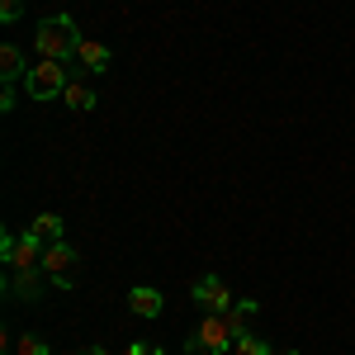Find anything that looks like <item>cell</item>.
<instances>
[{"mask_svg": "<svg viewBox=\"0 0 355 355\" xmlns=\"http://www.w3.org/2000/svg\"><path fill=\"white\" fill-rule=\"evenodd\" d=\"M53 279H48V270L38 266V270H10L5 275V289L15 294V299H28V303H38L43 299V289H48Z\"/></svg>", "mask_w": 355, "mask_h": 355, "instance_id": "obj_6", "label": "cell"}, {"mask_svg": "<svg viewBox=\"0 0 355 355\" xmlns=\"http://www.w3.org/2000/svg\"><path fill=\"white\" fill-rule=\"evenodd\" d=\"M15 351H19V355H53V346H48L43 336H33V331H24V336L15 341Z\"/></svg>", "mask_w": 355, "mask_h": 355, "instance_id": "obj_13", "label": "cell"}, {"mask_svg": "<svg viewBox=\"0 0 355 355\" xmlns=\"http://www.w3.org/2000/svg\"><path fill=\"white\" fill-rule=\"evenodd\" d=\"M232 341H237V336L227 327V318H223V313H204V322H199V331L185 341V351L190 355H227Z\"/></svg>", "mask_w": 355, "mask_h": 355, "instance_id": "obj_3", "label": "cell"}, {"mask_svg": "<svg viewBox=\"0 0 355 355\" xmlns=\"http://www.w3.org/2000/svg\"><path fill=\"white\" fill-rule=\"evenodd\" d=\"M128 308H133L137 318H162V289H152V284H137V289H128Z\"/></svg>", "mask_w": 355, "mask_h": 355, "instance_id": "obj_9", "label": "cell"}, {"mask_svg": "<svg viewBox=\"0 0 355 355\" xmlns=\"http://www.w3.org/2000/svg\"><path fill=\"white\" fill-rule=\"evenodd\" d=\"M190 299L199 303V308H204V313H227V308H232V289H227V284H223L218 275H204V279H199V284H194L190 289Z\"/></svg>", "mask_w": 355, "mask_h": 355, "instance_id": "obj_5", "label": "cell"}, {"mask_svg": "<svg viewBox=\"0 0 355 355\" xmlns=\"http://www.w3.org/2000/svg\"><path fill=\"white\" fill-rule=\"evenodd\" d=\"M0 110H5V114L15 110V85H5V90H0Z\"/></svg>", "mask_w": 355, "mask_h": 355, "instance_id": "obj_16", "label": "cell"}, {"mask_svg": "<svg viewBox=\"0 0 355 355\" xmlns=\"http://www.w3.org/2000/svg\"><path fill=\"white\" fill-rule=\"evenodd\" d=\"M28 232L38 237L43 246H53V242H67V223L57 218V214H38V218L28 223Z\"/></svg>", "mask_w": 355, "mask_h": 355, "instance_id": "obj_10", "label": "cell"}, {"mask_svg": "<svg viewBox=\"0 0 355 355\" xmlns=\"http://www.w3.org/2000/svg\"><path fill=\"white\" fill-rule=\"evenodd\" d=\"M119 355H162V351H157V346H142V341H133V346H123Z\"/></svg>", "mask_w": 355, "mask_h": 355, "instance_id": "obj_15", "label": "cell"}, {"mask_svg": "<svg viewBox=\"0 0 355 355\" xmlns=\"http://www.w3.org/2000/svg\"><path fill=\"white\" fill-rule=\"evenodd\" d=\"M232 355H270V341L256 336V331H242V336L232 341Z\"/></svg>", "mask_w": 355, "mask_h": 355, "instance_id": "obj_12", "label": "cell"}, {"mask_svg": "<svg viewBox=\"0 0 355 355\" xmlns=\"http://www.w3.org/2000/svg\"><path fill=\"white\" fill-rule=\"evenodd\" d=\"M85 76H90V71L71 62V81H67V90H62V100H67V105H71L76 114L95 110V90H90V81H85Z\"/></svg>", "mask_w": 355, "mask_h": 355, "instance_id": "obj_8", "label": "cell"}, {"mask_svg": "<svg viewBox=\"0 0 355 355\" xmlns=\"http://www.w3.org/2000/svg\"><path fill=\"white\" fill-rule=\"evenodd\" d=\"M19 76H24V48H19V43H5V48H0V81L15 85Z\"/></svg>", "mask_w": 355, "mask_h": 355, "instance_id": "obj_11", "label": "cell"}, {"mask_svg": "<svg viewBox=\"0 0 355 355\" xmlns=\"http://www.w3.org/2000/svg\"><path fill=\"white\" fill-rule=\"evenodd\" d=\"M71 355H85V351H71Z\"/></svg>", "mask_w": 355, "mask_h": 355, "instance_id": "obj_19", "label": "cell"}, {"mask_svg": "<svg viewBox=\"0 0 355 355\" xmlns=\"http://www.w3.org/2000/svg\"><path fill=\"white\" fill-rule=\"evenodd\" d=\"M19 10H24V0H0V24H15Z\"/></svg>", "mask_w": 355, "mask_h": 355, "instance_id": "obj_14", "label": "cell"}, {"mask_svg": "<svg viewBox=\"0 0 355 355\" xmlns=\"http://www.w3.org/2000/svg\"><path fill=\"white\" fill-rule=\"evenodd\" d=\"M227 355H232V351H227Z\"/></svg>", "mask_w": 355, "mask_h": 355, "instance_id": "obj_20", "label": "cell"}, {"mask_svg": "<svg viewBox=\"0 0 355 355\" xmlns=\"http://www.w3.org/2000/svg\"><path fill=\"white\" fill-rule=\"evenodd\" d=\"M76 43H81V28L71 15H53L33 28V53L48 57V62H71L76 57Z\"/></svg>", "mask_w": 355, "mask_h": 355, "instance_id": "obj_1", "label": "cell"}, {"mask_svg": "<svg viewBox=\"0 0 355 355\" xmlns=\"http://www.w3.org/2000/svg\"><path fill=\"white\" fill-rule=\"evenodd\" d=\"M76 67H85L90 76H105L110 71V62H114V53L105 48V43H95V38H85L81 33V43H76V57H71Z\"/></svg>", "mask_w": 355, "mask_h": 355, "instance_id": "obj_7", "label": "cell"}, {"mask_svg": "<svg viewBox=\"0 0 355 355\" xmlns=\"http://www.w3.org/2000/svg\"><path fill=\"white\" fill-rule=\"evenodd\" d=\"M67 81H71V62H48V57H38L33 67H28V76H24V85H28V100H57L62 90H67Z\"/></svg>", "mask_w": 355, "mask_h": 355, "instance_id": "obj_2", "label": "cell"}, {"mask_svg": "<svg viewBox=\"0 0 355 355\" xmlns=\"http://www.w3.org/2000/svg\"><path fill=\"white\" fill-rule=\"evenodd\" d=\"M81 266V256L71 251L67 242H53L48 251H43V270H48V279H53V289H71V270Z\"/></svg>", "mask_w": 355, "mask_h": 355, "instance_id": "obj_4", "label": "cell"}, {"mask_svg": "<svg viewBox=\"0 0 355 355\" xmlns=\"http://www.w3.org/2000/svg\"><path fill=\"white\" fill-rule=\"evenodd\" d=\"M85 355H110V351H105V346H90V351H85Z\"/></svg>", "mask_w": 355, "mask_h": 355, "instance_id": "obj_17", "label": "cell"}, {"mask_svg": "<svg viewBox=\"0 0 355 355\" xmlns=\"http://www.w3.org/2000/svg\"><path fill=\"white\" fill-rule=\"evenodd\" d=\"M270 355H299V351H270Z\"/></svg>", "mask_w": 355, "mask_h": 355, "instance_id": "obj_18", "label": "cell"}]
</instances>
